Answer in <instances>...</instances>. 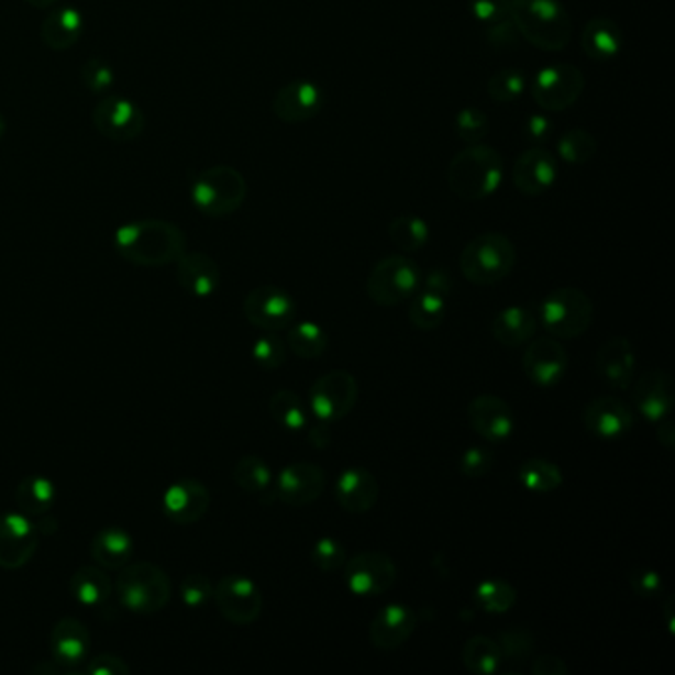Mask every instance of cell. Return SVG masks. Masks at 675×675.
I'll return each instance as SVG.
<instances>
[{
    "instance_id": "11a10c76",
    "label": "cell",
    "mask_w": 675,
    "mask_h": 675,
    "mask_svg": "<svg viewBox=\"0 0 675 675\" xmlns=\"http://www.w3.org/2000/svg\"><path fill=\"white\" fill-rule=\"evenodd\" d=\"M130 665L113 654L96 655L86 665V674L90 675H130Z\"/></svg>"
},
{
    "instance_id": "6125c7cd",
    "label": "cell",
    "mask_w": 675,
    "mask_h": 675,
    "mask_svg": "<svg viewBox=\"0 0 675 675\" xmlns=\"http://www.w3.org/2000/svg\"><path fill=\"white\" fill-rule=\"evenodd\" d=\"M655 436H657V442H660L667 452L674 450L675 428L672 417L664 418V420H660V422L655 424Z\"/></svg>"
},
{
    "instance_id": "ee69618b",
    "label": "cell",
    "mask_w": 675,
    "mask_h": 675,
    "mask_svg": "<svg viewBox=\"0 0 675 675\" xmlns=\"http://www.w3.org/2000/svg\"><path fill=\"white\" fill-rule=\"evenodd\" d=\"M525 76L516 68H507L494 74L487 81V96L497 103H513L525 91Z\"/></svg>"
},
{
    "instance_id": "7c38bea8",
    "label": "cell",
    "mask_w": 675,
    "mask_h": 675,
    "mask_svg": "<svg viewBox=\"0 0 675 675\" xmlns=\"http://www.w3.org/2000/svg\"><path fill=\"white\" fill-rule=\"evenodd\" d=\"M212 600L220 615L230 624L248 626L258 620L264 608V596L259 586L244 575H229L220 578L214 586Z\"/></svg>"
},
{
    "instance_id": "8992f818",
    "label": "cell",
    "mask_w": 675,
    "mask_h": 675,
    "mask_svg": "<svg viewBox=\"0 0 675 675\" xmlns=\"http://www.w3.org/2000/svg\"><path fill=\"white\" fill-rule=\"evenodd\" d=\"M248 197V185L240 170L230 165H217L202 170L190 185L195 209L210 219H226L242 209Z\"/></svg>"
},
{
    "instance_id": "d590c367",
    "label": "cell",
    "mask_w": 675,
    "mask_h": 675,
    "mask_svg": "<svg viewBox=\"0 0 675 675\" xmlns=\"http://www.w3.org/2000/svg\"><path fill=\"white\" fill-rule=\"evenodd\" d=\"M504 652L489 635H472L462 648V664L476 675L497 674L504 664Z\"/></svg>"
},
{
    "instance_id": "94428289",
    "label": "cell",
    "mask_w": 675,
    "mask_h": 675,
    "mask_svg": "<svg viewBox=\"0 0 675 675\" xmlns=\"http://www.w3.org/2000/svg\"><path fill=\"white\" fill-rule=\"evenodd\" d=\"M329 427L331 424H325V422H309V427L306 428L308 430V440L311 446L319 447V450H323V447H328L331 444V432H329Z\"/></svg>"
},
{
    "instance_id": "5bb4252c",
    "label": "cell",
    "mask_w": 675,
    "mask_h": 675,
    "mask_svg": "<svg viewBox=\"0 0 675 675\" xmlns=\"http://www.w3.org/2000/svg\"><path fill=\"white\" fill-rule=\"evenodd\" d=\"M93 128L113 143H130L145 130V115L135 101L103 96L93 108Z\"/></svg>"
},
{
    "instance_id": "836d02e7",
    "label": "cell",
    "mask_w": 675,
    "mask_h": 675,
    "mask_svg": "<svg viewBox=\"0 0 675 675\" xmlns=\"http://www.w3.org/2000/svg\"><path fill=\"white\" fill-rule=\"evenodd\" d=\"M234 484L252 496H259L269 501L274 497V474L268 462L254 454L240 457L236 466L232 469Z\"/></svg>"
},
{
    "instance_id": "5b68a950",
    "label": "cell",
    "mask_w": 675,
    "mask_h": 675,
    "mask_svg": "<svg viewBox=\"0 0 675 675\" xmlns=\"http://www.w3.org/2000/svg\"><path fill=\"white\" fill-rule=\"evenodd\" d=\"M516 264L513 242L499 232L479 234L460 254L462 276L476 286H496L513 272Z\"/></svg>"
},
{
    "instance_id": "f35d334b",
    "label": "cell",
    "mask_w": 675,
    "mask_h": 675,
    "mask_svg": "<svg viewBox=\"0 0 675 675\" xmlns=\"http://www.w3.org/2000/svg\"><path fill=\"white\" fill-rule=\"evenodd\" d=\"M517 482L533 494H551L563 486L565 476L555 462L545 457H529L517 469Z\"/></svg>"
},
{
    "instance_id": "e7e4bbea",
    "label": "cell",
    "mask_w": 675,
    "mask_h": 675,
    "mask_svg": "<svg viewBox=\"0 0 675 675\" xmlns=\"http://www.w3.org/2000/svg\"><path fill=\"white\" fill-rule=\"evenodd\" d=\"M26 4H31L34 9H51L58 0H24Z\"/></svg>"
},
{
    "instance_id": "e0dca14e",
    "label": "cell",
    "mask_w": 675,
    "mask_h": 675,
    "mask_svg": "<svg viewBox=\"0 0 675 675\" xmlns=\"http://www.w3.org/2000/svg\"><path fill=\"white\" fill-rule=\"evenodd\" d=\"M467 422L487 442H506L516 434V412L506 398L479 395L467 405Z\"/></svg>"
},
{
    "instance_id": "7bdbcfd3",
    "label": "cell",
    "mask_w": 675,
    "mask_h": 675,
    "mask_svg": "<svg viewBox=\"0 0 675 675\" xmlns=\"http://www.w3.org/2000/svg\"><path fill=\"white\" fill-rule=\"evenodd\" d=\"M596 151H598V145H596L595 137L580 128L566 131L556 143L558 157L568 165H586L588 161H593Z\"/></svg>"
},
{
    "instance_id": "f546056e",
    "label": "cell",
    "mask_w": 675,
    "mask_h": 675,
    "mask_svg": "<svg viewBox=\"0 0 675 675\" xmlns=\"http://www.w3.org/2000/svg\"><path fill=\"white\" fill-rule=\"evenodd\" d=\"M536 331L535 313L521 306L501 309L491 321V335L504 347H521L529 343Z\"/></svg>"
},
{
    "instance_id": "d6a6232c",
    "label": "cell",
    "mask_w": 675,
    "mask_h": 675,
    "mask_svg": "<svg viewBox=\"0 0 675 675\" xmlns=\"http://www.w3.org/2000/svg\"><path fill=\"white\" fill-rule=\"evenodd\" d=\"M74 600L86 608H100L113 596V580L106 568L98 565L80 566L70 578Z\"/></svg>"
},
{
    "instance_id": "9f6ffc18",
    "label": "cell",
    "mask_w": 675,
    "mask_h": 675,
    "mask_svg": "<svg viewBox=\"0 0 675 675\" xmlns=\"http://www.w3.org/2000/svg\"><path fill=\"white\" fill-rule=\"evenodd\" d=\"M519 32H517L516 24L511 19H504V21L496 22V24H489V31H487V41L491 42L496 48H509L519 41Z\"/></svg>"
},
{
    "instance_id": "277c9868",
    "label": "cell",
    "mask_w": 675,
    "mask_h": 675,
    "mask_svg": "<svg viewBox=\"0 0 675 675\" xmlns=\"http://www.w3.org/2000/svg\"><path fill=\"white\" fill-rule=\"evenodd\" d=\"M113 593L121 606L133 615L151 616L169 605L173 583L155 563H130L118 571Z\"/></svg>"
},
{
    "instance_id": "44dd1931",
    "label": "cell",
    "mask_w": 675,
    "mask_h": 675,
    "mask_svg": "<svg viewBox=\"0 0 675 675\" xmlns=\"http://www.w3.org/2000/svg\"><path fill=\"white\" fill-rule=\"evenodd\" d=\"M558 177L556 157L541 145H533L517 157L513 185L527 197H541L555 187Z\"/></svg>"
},
{
    "instance_id": "ac0fdd59",
    "label": "cell",
    "mask_w": 675,
    "mask_h": 675,
    "mask_svg": "<svg viewBox=\"0 0 675 675\" xmlns=\"http://www.w3.org/2000/svg\"><path fill=\"white\" fill-rule=\"evenodd\" d=\"M325 106V93L321 86L311 80H294L279 88L272 101L276 118L289 125L306 123L318 118Z\"/></svg>"
},
{
    "instance_id": "6f0895ef",
    "label": "cell",
    "mask_w": 675,
    "mask_h": 675,
    "mask_svg": "<svg viewBox=\"0 0 675 675\" xmlns=\"http://www.w3.org/2000/svg\"><path fill=\"white\" fill-rule=\"evenodd\" d=\"M571 672L565 660H561L558 655H536L531 664V674L533 675H566Z\"/></svg>"
},
{
    "instance_id": "52a82bcc",
    "label": "cell",
    "mask_w": 675,
    "mask_h": 675,
    "mask_svg": "<svg viewBox=\"0 0 675 675\" xmlns=\"http://www.w3.org/2000/svg\"><path fill=\"white\" fill-rule=\"evenodd\" d=\"M593 299L578 288L555 289L543 299L539 308V321L546 333L551 338L565 341L585 335L593 325Z\"/></svg>"
},
{
    "instance_id": "03108f58",
    "label": "cell",
    "mask_w": 675,
    "mask_h": 675,
    "mask_svg": "<svg viewBox=\"0 0 675 675\" xmlns=\"http://www.w3.org/2000/svg\"><path fill=\"white\" fill-rule=\"evenodd\" d=\"M4 130H7V123H4V118L0 115V137L4 135Z\"/></svg>"
},
{
    "instance_id": "7dc6e473",
    "label": "cell",
    "mask_w": 675,
    "mask_h": 675,
    "mask_svg": "<svg viewBox=\"0 0 675 675\" xmlns=\"http://www.w3.org/2000/svg\"><path fill=\"white\" fill-rule=\"evenodd\" d=\"M497 644L509 662H527L535 652V635L525 628H511L499 634Z\"/></svg>"
},
{
    "instance_id": "4fadbf2b",
    "label": "cell",
    "mask_w": 675,
    "mask_h": 675,
    "mask_svg": "<svg viewBox=\"0 0 675 675\" xmlns=\"http://www.w3.org/2000/svg\"><path fill=\"white\" fill-rule=\"evenodd\" d=\"M242 311L254 328L276 333L296 321L298 303L286 289L266 284L250 291L242 303Z\"/></svg>"
},
{
    "instance_id": "83f0119b",
    "label": "cell",
    "mask_w": 675,
    "mask_h": 675,
    "mask_svg": "<svg viewBox=\"0 0 675 675\" xmlns=\"http://www.w3.org/2000/svg\"><path fill=\"white\" fill-rule=\"evenodd\" d=\"M177 281L195 298H210L220 288V268L204 252H185L177 262Z\"/></svg>"
},
{
    "instance_id": "be15d7a7",
    "label": "cell",
    "mask_w": 675,
    "mask_h": 675,
    "mask_svg": "<svg viewBox=\"0 0 675 675\" xmlns=\"http://www.w3.org/2000/svg\"><path fill=\"white\" fill-rule=\"evenodd\" d=\"M665 628L670 634H675L674 596L670 595L664 602Z\"/></svg>"
},
{
    "instance_id": "1f68e13d",
    "label": "cell",
    "mask_w": 675,
    "mask_h": 675,
    "mask_svg": "<svg viewBox=\"0 0 675 675\" xmlns=\"http://www.w3.org/2000/svg\"><path fill=\"white\" fill-rule=\"evenodd\" d=\"M81 32H84L81 12L74 7H60L44 19L41 36L51 51L66 52L80 41Z\"/></svg>"
},
{
    "instance_id": "c3c4849f",
    "label": "cell",
    "mask_w": 675,
    "mask_h": 675,
    "mask_svg": "<svg viewBox=\"0 0 675 675\" xmlns=\"http://www.w3.org/2000/svg\"><path fill=\"white\" fill-rule=\"evenodd\" d=\"M252 358L258 363L264 370H276L286 363V343L266 331L262 338L254 341L252 345Z\"/></svg>"
},
{
    "instance_id": "3957f363",
    "label": "cell",
    "mask_w": 675,
    "mask_h": 675,
    "mask_svg": "<svg viewBox=\"0 0 675 675\" xmlns=\"http://www.w3.org/2000/svg\"><path fill=\"white\" fill-rule=\"evenodd\" d=\"M504 182V157L494 147L482 143L467 145L447 167V187L457 199L484 200Z\"/></svg>"
},
{
    "instance_id": "484cf974",
    "label": "cell",
    "mask_w": 675,
    "mask_h": 675,
    "mask_svg": "<svg viewBox=\"0 0 675 675\" xmlns=\"http://www.w3.org/2000/svg\"><path fill=\"white\" fill-rule=\"evenodd\" d=\"M378 494V479L367 467H347L335 482V499L351 516H363L377 506Z\"/></svg>"
},
{
    "instance_id": "f1b7e54d",
    "label": "cell",
    "mask_w": 675,
    "mask_h": 675,
    "mask_svg": "<svg viewBox=\"0 0 675 675\" xmlns=\"http://www.w3.org/2000/svg\"><path fill=\"white\" fill-rule=\"evenodd\" d=\"M622 46H624V34L612 19L596 16L586 22L580 34V48L590 60H612L620 54Z\"/></svg>"
},
{
    "instance_id": "bcb514c9",
    "label": "cell",
    "mask_w": 675,
    "mask_h": 675,
    "mask_svg": "<svg viewBox=\"0 0 675 675\" xmlns=\"http://www.w3.org/2000/svg\"><path fill=\"white\" fill-rule=\"evenodd\" d=\"M454 125H456L457 137L467 145L482 143L489 133V120H487L486 113L479 108H474V106L457 111Z\"/></svg>"
},
{
    "instance_id": "74e56055",
    "label": "cell",
    "mask_w": 675,
    "mask_h": 675,
    "mask_svg": "<svg viewBox=\"0 0 675 675\" xmlns=\"http://www.w3.org/2000/svg\"><path fill=\"white\" fill-rule=\"evenodd\" d=\"M446 296L432 291V289L420 288L410 301L408 308V321L412 323V328L420 331H434L442 325V321L447 313Z\"/></svg>"
},
{
    "instance_id": "d4e9b609",
    "label": "cell",
    "mask_w": 675,
    "mask_h": 675,
    "mask_svg": "<svg viewBox=\"0 0 675 675\" xmlns=\"http://www.w3.org/2000/svg\"><path fill=\"white\" fill-rule=\"evenodd\" d=\"M596 375L608 387L626 390L632 385L635 373V353L632 341L622 335L606 339L595 357Z\"/></svg>"
},
{
    "instance_id": "9c48e42d",
    "label": "cell",
    "mask_w": 675,
    "mask_h": 675,
    "mask_svg": "<svg viewBox=\"0 0 675 675\" xmlns=\"http://www.w3.org/2000/svg\"><path fill=\"white\" fill-rule=\"evenodd\" d=\"M358 383L348 370H329L309 388V410L311 417L333 424L353 412L357 407Z\"/></svg>"
},
{
    "instance_id": "ba28073f",
    "label": "cell",
    "mask_w": 675,
    "mask_h": 675,
    "mask_svg": "<svg viewBox=\"0 0 675 675\" xmlns=\"http://www.w3.org/2000/svg\"><path fill=\"white\" fill-rule=\"evenodd\" d=\"M422 286V272L414 259L392 254L378 259L367 278V296L380 308H397Z\"/></svg>"
},
{
    "instance_id": "4316f807",
    "label": "cell",
    "mask_w": 675,
    "mask_h": 675,
    "mask_svg": "<svg viewBox=\"0 0 675 675\" xmlns=\"http://www.w3.org/2000/svg\"><path fill=\"white\" fill-rule=\"evenodd\" d=\"M91 650V635L88 626L76 618H62L52 628L51 654L52 662L62 670L78 667L88 660Z\"/></svg>"
},
{
    "instance_id": "7402d4cb",
    "label": "cell",
    "mask_w": 675,
    "mask_h": 675,
    "mask_svg": "<svg viewBox=\"0 0 675 675\" xmlns=\"http://www.w3.org/2000/svg\"><path fill=\"white\" fill-rule=\"evenodd\" d=\"M674 402V380L667 370L654 368L635 380L632 405L648 422L657 424L660 420L672 417Z\"/></svg>"
},
{
    "instance_id": "f5cc1de1",
    "label": "cell",
    "mask_w": 675,
    "mask_h": 675,
    "mask_svg": "<svg viewBox=\"0 0 675 675\" xmlns=\"http://www.w3.org/2000/svg\"><path fill=\"white\" fill-rule=\"evenodd\" d=\"M630 588L640 598H655L664 593V580L662 575L654 568H635L630 573Z\"/></svg>"
},
{
    "instance_id": "ab89813d",
    "label": "cell",
    "mask_w": 675,
    "mask_h": 675,
    "mask_svg": "<svg viewBox=\"0 0 675 675\" xmlns=\"http://www.w3.org/2000/svg\"><path fill=\"white\" fill-rule=\"evenodd\" d=\"M288 347L299 358H306V361L323 357V353L329 347L328 331L316 321L291 323L288 331Z\"/></svg>"
},
{
    "instance_id": "680465c9",
    "label": "cell",
    "mask_w": 675,
    "mask_h": 675,
    "mask_svg": "<svg viewBox=\"0 0 675 675\" xmlns=\"http://www.w3.org/2000/svg\"><path fill=\"white\" fill-rule=\"evenodd\" d=\"M420 288L432 289V291H438V294L450 298V294H452V279L447 276L446 269H432L427 278H422V286Z\"/></svg>"
},
{
    "instance_id": "cb8c5ba5",
    "label": "cell",
    "mask_w": 675,
    "mask_h": 675,
    "mask_svg": "<svg viewBox=\"0 0 675 675\" xmlns=\"http://www.w3.org/2000/svg\"><path fill=\"white\" fill-rule=\"evenodd\" d=\"M210 491L197 479H179L163 496V513L177 525H195L209 513Z\"/></svg>"
},
{
    "instance_id": "60d3db41",
    "label": "cell",
    "mask_w": 675,
    "mask_h": 675,
    "mask_svg": "<svg viewBox=\"0 0 675 675\" xmlns=\"http://www.w3.org/2000/svg\"><path fill=\"white\" fill-rule=\"evenodd\" d=\"M474 605L487 615H507L517 602V590L501 578H487L474 588Z\"/></svg>"
},
{
    "instance_id": "30bf717a",
    "label": "cell",
    "mask_w": 675,
    "mask_h": 675,
    "mask_svg": "<svg viewBox=\"0 0 675 675\" xmlns=\"http://www.w3.org/2000/svg\"><path fill=\"white\" fill-rule=\"evenodd\" d=\"M585 91V74L573 64H553L536 71L531 86L533 101L543 111L558 113L575 106Z\"/></svg>"
},
{
    "instance_id": "8d00e7d4",
    "label": "cell",
    "mask_w": 675,
    "mask_h": 675,
    "mask_svg": "<svg viewBox=\"0 0 675 675\" xmlns=\"http://www.w3.org/2000/svg\"><path fill=\"white\" fill-rule=\"evenodd\" d=\"M269 414L289 432H303L311 422V410L303 398L288 388H279L269 397Z\"/></svg>"
},
{
    "instance_id": "681fc988",
    "label": "cell",
    "mask_w": 675,
    "mask_h": 675,
    "mask_svg": "<svg viewBox=\"0 0 675 675\" xmlns=\"http://www.w3.org/2000/svg\"><path fill=\"white\" fill-rule=\"evenodd\" d=\"M180 600L189 608H202L209 605L214 595V585L210 583L209 576L200 573H190L180 580Z\"/></svg>"
},
{
    "instance_id": "816d5d0a",
    "label": "cell",
    "mask_w": 675,
    "mask_h": 675,
    "mask_svg": "<svg viewBox=\"0 0 675 675\" xmlns=\"http://www.w3.org/2000/svg\"><path fill=\"white\" fill-rule=\"evenodd\" d=\"M81 84L91 93H106L113 86L115 74L113 68L101 58H90L84 62L80 70Z\"/></svg>"
},
{
    "instance_id": "2e32d148",
    "label": "cell",
    "mask_w": 675,
    "mask_h": 675,
    "mask_svg": "<svg viewBox=\"0 0 675 675\" xmlns=\"http://www.w3.org/2000/svg\"><path fill=\"white\" fill-rule=\"evenodd\" d=\"M325 472L313 462H294L274 479V497L286 506L316 504L325 491Z\"/></svg>"
},
{
    "instance_id": "603a6c76",
    "label": "cell",
    "mask_w": 675,
    "mask_h": 675,
    "mask_svg": "<svg viewBox=\"0 0 675 675\" xmlns=\"http://www.w3.org/2000/svg\"><path fill=\"white\" fill-rule=\"evenodd\" d=\"M418 616L414 608L402 602L383 606L368 626V640L377 650L392 652L407 644L417 630Z\"/></svg>"
},
{
    "instance_id": "91938a15",
    "label": "cell",
    "mask_w": 675,
    "mask_h": 675,
    "mask_svg": "<svg viewBox=\"0 0 675 675\" xmlns=\"http://www.w3.org/2000/svg\"><path fill=\"white\" fill-rule=\"evenodd\" d=\"M553 131V123L546 115H531L525 123V135L531 141H545Z\"/></svg>"
},
{
    "instance_id": "6da1fadb",
    "label": "cell",
    "mask_w": 675,
    "mask_h": 675,
    "mask_svg": "<svg viewBox=\"0 0 675 675\" xmlns=\"http://www.w3.org/2000/svg\"><path fill=\"white\" fill-rule=\"evenodd\" d=\"M113 248L130 264L161 268L175 264L187 252V236L167 220H133L115 230Z\"/></svg>"
},
{
    "instance_id": "4dcf8cb0",
    "label": "cell",
    "mask_w": 675,
    "mask_h": 675,
    "mask_svg": "<svg viewBox=\"0 0 675 675\" xmlns=\"http://www.w3.org/2000/svg\"><path fill=\"white\" fill-rule=\"evenodd\" d=\"M133 556V539L125 529L108 527L91 539V558L106 571H121L130 565Z\"/></svg>"
},
{
    "instance_id": "b9f144b4",
    "label": "cell",
    "mask_w": 675,
    "mask_h": 675,
    "mask_svg": "<svg viewBox=\"0 0 675 675\" xmlns=\"http://www.w3.org/2000/svg\"><path fill=\"white\" fill-rule=\"evenodd\" d=\"M388 236L397 248L410 254V252H418L427 246L430 240V229H428L427 220L420 217L400 214L397 219L390 220Z\"/></svg>"
},
{
    "instance_id": "d6986e66",
    "label": "cell",
    "mask_w": 675,
    "mask_h": 675,
    "mask_svg": "<svg viewBox=\"0 0 675 675\" xmlns=\"http://www.w3.org/2000/svg\"><path fill=\"white\" fill-rule=\"evenodd\" d=\"M583 424L600 440H620L634 427V412L622 398L596 397L583 408Z\"/></svg>"
},
{
    "instance_id": "7a4b0ae2",
    "label": "cell",
    "mask_w": 675,
    "mask_h": 675,
    "mask_svg": "<svg viewBox=\"0 0 675 675\" xmlns=\"http://www.w3.org/2000/svg\"><path fill=\"white\" fill-rule=\"evenodd\" d=\"M509 19L519 36L539 51H565L573 38V21L561 0H511Z\"/></svg>"
},
{
    "instance_id": "f907efd6",
    "label": "cell",
    "mask_w": 675,
    "mask_h": 675,
    "mask_svg": "<svg viewBox=\"0 0 675 675\" xmlns=\"http://www.w3.org/2000/svg\"><path fill=\"white\" fill-rule=\"evenodd\" d=\"M496 464V456L489 447L472 446L462 452L460 456V474L469 477V479H479L486 477Z\"/></svg>"
},
{
    "instance_id": "f6af8a7d",
    "label": "cell",
    "mask_w": 675,
    "mask_h": 675,
    "mask_svg": "<svg viewBox=\"0 0 675 675\" xmlns=\"http://www.w3.org/2000/svg\"><path fill=\"white\" fill-rule=\"evenodd\" d=\"M311 561L323 573L341 571L347 563L345 545L335 536H321L311 549Z\"/></svg>"
},
{
    "instance_id": "e575fe53",
    "label": "cell",
    "mask_w": 675,
    "mask_h": 675,
    "mask_svg": "<svg viewBox=\"0 0 675 675\" xmlns=\"http://www.w3.org/2000/svg\"><path fill=\"white\" fill-rule=\"evenodd\" d=\"M16 506L19 511L31 519L51 513L56 501V486L51 477L29 476L16 487Z\"/></svg>"
},
{
    "instance_id": "ffe728a7",
    "label": "cell",
    "mask_w": 675,
    "mask_h": 675,
    "mask_svg": "<svg viewBox=\"0 0 675 675\" xmlns=\"http://www.w3.org/2000/svg\"><path fill=\"white\" fill-rule=\"evenodd\" d=\"M568 353L555 338H539L527 345L523 370L536 387H555L566 375Z\"/></svg>"
},
{
    "instance_id": "db71d44e",
    "label": "cell",
    "mask_w": 675,
    "mask_h": 675,
    "mask_svg": "<svg viewBox=\"0 0 675 675\" xmlns=\"http://www.w3.org/2000/svg\"><path fill=\"white\" fill-rule=\"evenodd\" d=\"M511 0H469V12L477 22L496 24V22L509 19Z\"/></svg>"
},
{
    "instance_id": "9a60e30c",
    "label": "cell",
    "mask_w": 675,
    "mask_h": 675,
    "mask_svg": "<svg viewBox=\"0 0 675 675\" xmlns=\"http://www.w3.org/2000/svg\"><path fill=\"white\" fill-rule=\"evenodd\" d=\"M38 546V529L34 519L21 511L0 516V568L16 571L31 563Z\"/></svg>"
},
{
    "instance_id": "8fae6325",
    "label": "cell",
    "mask_w": 675,
    "mask_h": 675,
    "mask_svg": "<svg viewBox=\"0 0 675 675\" xmlns=\"http://www.w3.org/2000/svg\"><path fill=\"white\" fill-rule=\"evenodd\" d=\"M395 561L380 551H363L343 566V580L351 595L375 598L388 593L397 583Z\"/></svg>"
}]
</instances>
